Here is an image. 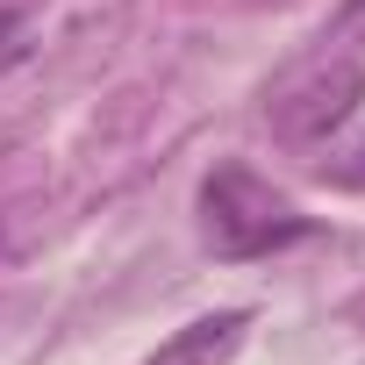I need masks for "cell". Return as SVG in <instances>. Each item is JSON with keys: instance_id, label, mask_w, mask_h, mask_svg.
<instances>
[{"instance_id": "1", "label": "cell", "mask_w": 365, "mask_h": 365, "mask_svg": "<svg viewBox=\"0 0 365 365\" xmlns=\"http://www.w3.org/2000/svg\"><path fill=\"white\" fill-rule=\"evenodd\" d=\"M201 237L215 258H272L315 237V222L279 194L251 165H215L201 179Z\"/></svg>"}, {"instance_id": "2", "label": "cell", "mask_w": 365, "mask_h": 365, "mask_svg": "<svg viewBox=\"0 0 365 365\" xmlns=\"http://www.w3.org/2000/svg\"><path fill=\"white\" fill-rule=\"evenodd\" d=\"M358 101H365V65L322 51V58L294 65L279 86H265V129L279 143H322L358 115Z\"/></svg>"}, {"instance_id": "3", "label": "cell", "mask_w": 365, "mask_h": 365, "mask_svg": "<svg viewBox=\"0 0 365 365\" xmlns=\"http://www.w3.org/2000/svg\"><path fill=\"white\" fill-rule=\"evenodd\" d=\"M244 329H251V315H244V308L201 315V322L179 329L165 351H150V365H230V358L244 351Z\"/></svg>"}, {"instance_id": "4", "label": "cell", "mask_w": 365, "mask_h": 365, "mask_svg": "<svg viewBox=\"0 0 365 365\" xmlns=\"http://www.w3.org/2000/svg\"><path fill=\"white\" fill-rule=\"evenodd\" d=\"M322 43H365V0H336V15H329Z\"/></svg>"}, {"instance_id": "5", "label": "cell", "mask_w": 365, "mask_h": 365, "mask_svg": "<svg viewBox=\"0 0 365 365\" xmlns=\"http://www.w3.org/2000/svg\"><path fill=\"white\" fill-rule=\"evenodd\" d=\"M322 179H336V187H365V143H358V150H344V158H329V165H322Z\"/></svg>"}, {"instance_id": "6", "label": "cell", "mask_w": 365, "mask_h": 365, "mask_svg": "<svg viewBox=\"0 0 365 365\" xmlns=\"http://www.w3.org/2000/svg\"><path fill=\"white\" fill-rule=\"evenodd\" d=\"M0 244H8V237H0Z\"/></svg>"}]
</instances>
